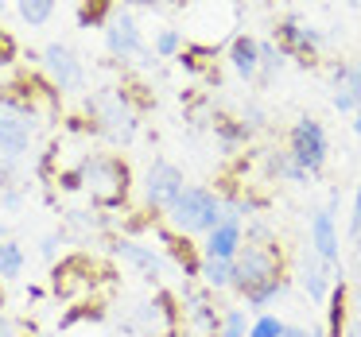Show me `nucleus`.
Returning <instances> with one entry per match:
<instances>
[{
	"label": "nucleus",
	"mask_w": 361,
	"mask_h": 337,
	"mask_svg": "<svg viewBox=\"0 0 361 337\" xmlns=\"http://www.w3.org/2000/svg\"><path fill=\"white\" fill-rule=\"evenodd\" d=\"M121 4H128V8H156L159 0H121Z\"/></svg>",
	"instance_id": "obj_40"
},
{
	"label": "nucleus",
	"mask_w": 361,
	"mask_h": 337,
	"mask_svg": "<svg viewBox=\"0 0 361 337\" xmlns=\"http://www.w3.org/2000/svg\"><path fill=\"white\" fill-rule=\"evenodd\" d=\"M63 190H78L94 210H121L133 194V167L113 151H86L74 171L59 174Z\"/></svg>",
	"instance_id": "obj_1"
},
{
	"label": "nucleus",
	"mask_w": 361,
	"mask_h": 337,
	"mask_svg": "<svg viewBox=\"0 0 361 337\" xmlns=\"http://www.w3.org/2000/svg\"><path fill=\"white\" fill-rule=\"evenodd\" d=\"M183 47H187V39H183V27H159L156 39H152L156 58H179Z\"/></svg>",
	"instance_id": "obj_26"
},
{
	"label": "nucleus",
	"mask_w": 361,
	"mask_h": 337,
	"mask_svg": "<svg viewBox=\"0 0 361 337\" xmlns=\"http://www.w3.org/2000/svg\"><path fill=\"white\" fill-rule=\"evenodd\" d=\"M245 248V225L233 217H226L221 225H214L202 236V256L206 260H237V252Z\"/></svg>",
	"instance_id": "obj_15"
},
{
	"label": "nucleus",
	"mask_w": 361,
	"mask_h": 337,
	"mask_svg": "<svg viewBox=\"0 0 361 337\" xmlns=\"http://www.w3.org/2000/svg\"><path fill=\"white\" fill-rule=\"evenodd\" d=\"M264 174L276 182H291V186H311V174L288 155V148H268L264 151Z\"/></svg>",
	"instance_id": "obj_18"
},
{
	"label": "nucleus",
	"mask_w": 361,
	"mask_h": 337,
	"mask_svg": "<svg viewBox=\"0 0 361 337\" xmlns=\"http://www.w3.org/2000/svg\"><path fill=\"white\" fill-rule=\"evenodd\" d=\"M63 244H66V233H43L39 236V260L43 264H59L63 260Z\"/></svg>",
	"instance_id": "obj_30"
},
{
	"label": "nucleus",
	"mask_w": 361,
	"mask_h": 337,
	"mask_svg": "<svg viewBox=\"0 0 361 337\" xmlns=\"http://www.w3.org/2000/svg\"><path fill=\"white\" fill-rule=\"evenodd\" d=\"M210 136H214V148H218V155H237V151L249 148L257 132H252V128L245 125L241 117H221V113H214Z\"/></svg>",
	"instance_id": "obj_17"
},
{
	"label": "nucleus",
	"mask_w": 361,
	"mask_h": 337,
	"mask_svg": "<svg viewBox=\"0 0 361 337\" xmlns=\"http://www.w3.org/2000/svg\"><path fill=\"white\" fill-rule=\"evenodd\" d=\"M350 128H353V136H357V140H361V109H357V113H353V120H350Z\"/></svg>",
	"instance_id": "obj_41"
},
{
	"label": "nucleus",
	"mask_w": 361,
	"mask_h": 337,
	"mask_svg": "<svg viewBox=\"0 0 361 337\" xmlns=\"http://www.w3.org/2000/svg\"><path fill=\"white\" fill-rule=\"evenodd\" d=\"M27 267V252L20 241H0V279H20Z\"/></svg>",
	"instance_id": "obj_23"
},
{
	"label": "nucleus",
	"mask_w": 361,
	"mask_h": 337,
	"mask_svg": "<svg viewBox=\"0 0 361 337\" xmlns=\"http://www.w3.org/2000/svg\"><path fill=\"white\" fill-rule=\"evenodd\" d=\"M39 337H63V333H39Z\"/></svg>",
	"instance_id": "obj_43"
},
{
	"label": "nucleus",
	"mask_w": 361,
	"mask_h": 337,
	"mask_svg": "<svg viewBox=\"0 0 361 337\" xmlns=\"http://www.w3.org/2000/svg\"><path fill=\"white\" fill-rule=\"evenodd\" d=\"M39 66H43V78L59 89V94H86L90 86V70L82 63L78 51H71L66 43H43L39 47Z\"/></svg>",
	"instance_id": "obj_9"
},
{
	"label": "nucleus",
	"mask_w": 361,
	"mask_h": 337,
	"mask_svg": "<svg viewBox=\"0 0 361 337\" xmlns=\"http://www.w3.org/2000/svg\"><path fill=\"white\" fill-rule=\"evenodd\" d=\"M350 310H353V318H361V275L350 279Z\"/></svg>",
	"instance_id": "obj_36"
},
{
	"label": "nucleus",
	"mask_w": 361,
	"mask_h": 337,
	"mask_svg": "<svg viewBox=\"0 0 361 337\" xmlns=\"http://www.w3.org/2000/svg\"><path fill=\"white\" fill-rule=\"evenodd\" d=\"M342 337H361V318H353V322H345V329H342Z\"/></svg>",
	"instance_id": "obj_39"
},
{
	"label": "nucleus",
	"mask_w": 361,
	"mask_h": 337,
	"mask_svg": "<svg viewBox=\"0 0 361 337\" xmlns=\"http://www.w3.org/2000/svg\"><path fill=\"white\" fill-rule=\"evenodd\" d=\"M55 8H59V0H16V16L27 27H47Z\"/></svg>",
	"instance_id": "obj_24"
},
{
	"label": "nucleus",
	"mask_w": 361,
	"mask_h": 337,
	"mask_svg": "<svg viewBox=\"0 0 361 337\" xmlns=\"http://www.w3.org/2000/svg\"><path fill=\"white\" fill-rule=\"evenodd\" d=\"M345 229H350V241L361 233V182L353 186V202H350V221H345Z\"/></svg>",
	"instance_id": "obj_33"
},
{
	"label": "nucleus",
	"mask_w": 361,
	"mask_h": 337,
	"mask_svg": "<svg viewBox=\"0 0 361 337\" xmlns=\"http://www.w3.org/2000/svg\"><path fill=\"white\" fill-rule=\"evenodd\" d=\"M198 283H202L210 295H221V291L233 287V260H206L198 264Z\"/></svg>",
	"instance_id": "obj_20"
},
{
	"label": "nucleus",
	"mask_w": 361,
	"mask_h": 337,
	"mask_svg": "<svg viewBox=\"0 0 361 337\" xmlns=\"http://www.w3.org/2000/svg\"><path fill=\"white\" fill-rule=\"evenodd\" d=\"M241 120L252 128V132H264V128H268V113L260 109L257 101H245V113H241Z\"/></svg>",
	"instance_id": "obj_32"
},
{
	"label": "nucleus",
	"mask_w": 361,
	"mask_h": 337,
	"mask_svg": "<svg viewBox=\"0 0 361 337\" xmlns=\"http://www.w3.org/2000/svg\"><path fill=\"white\" fill-rule=\"evenodd\" d=\"M276 275H283V252H280V244H252V241H245V248L237 252V260H233V295H249V291H257L260 283H268V279H276Z\"/></svg>",
	"instance_id": "obj_6"
},
{
	"label": "nucleus",
	"mask_w": 361,
	"mask_h": 337,
	"mask_svg": "<svg viewBox=\"0 0 361 337\" xmlns=\"http://www.w3.org/2000/svg\"><path fill=\"white\" fill-rule=\"evenodd\" d=\"M283 329H288V322H283L280 314H272V310L252 314L249 318V337H283Z\"/></svg>",
	"instance_id": "obj_29"
},
{
	"label": "nucleus",
	"mask_w": 361,
	"mask_h": 337,
	"mask_svg": "<svg viewBox=\"0 0 361 337\" xmlns=\"http://www.w3.org/2000/svg\"><path fill=\"white\" fill-rule=\"evenodd\" d=\"M288 155L303 167L311 179H319L330 163V136L322 128V120L314 117H295V125L288 128Z\"/></svg>",
	"instance_id": "obj_7"
},
{
	"label": "nucleus",
	"mask_w": 361,
	"mask_h": 337,
	"mask_svg": "<svg viewBox=\"0 0 361 337\" xmlns=\"http://www.w3.org/2000/svg\"><path fill=\"white\" fill-rule=\"evenodd\" d=\"M288 291H291V279H288V272H283V275H276V279L260 283L257 291H249L241 303H245V310H249V314H264V310H272L276 303H283Z\"/></svg>",
	"instance_id": "obj_19"
},
{
	"label": "nucleus",
	"mask_w": 361,
	"mask_h": 337,
	"mask_svg": "<svg viewBox=\"0 0 361 337\" xmlns=\"http://www.w3.org/2000/svg\"><path fill=\"white\" fill-rule=\"evenodd\" d=\"M283 66H288V55L276 47V39H260V74H257L260 86H272L283 74Z\"/></svg>",
	"instance_id": "obj_22"
},
{
	"label": "nucleus",
	"mask_w": 361,
	"mask_h": 337,
	"mask_svg": "<svg viewBox=\"0 0 361 337\" xmlns=\"http://www.w3.org/2000/svg\"><path fill=\"white\" fill-rule=\"evenodd\" d=\"M299 287H303L307 303L314 306H326L330 287H334V267L322 264L311 248H303V256H299Z\"/></svg>",
	"instance_id": "obj_14"
},
{
	"label": "nucleus",
	"mask_w": 361,
	"mask_h": 337,
	"mask_svg": "<svg viewBox=\"0 0 361 337\" xmlns=\"http://www.w3.org/2000/svg\"><path fill=\"white\" fill-rule=\"evenodd\" d=\"M43 117L47 113L35 109L32 101L16 97L12 89H0V159H20L24 163L39 144V132L47 125Z\"/></svg>",
	"instance_id": "obj_3"
},
{
	"label": "nucleus",
	"mask_w": 361,
	"mask_h": 337,
	"mask_svg": "<svg viewBox=\"0 0 361 337\" xmlns=\"http://www.w3.org/2000/svg\"><path fill=\"white\" fill-rule=\"evenodd\" d=\"M164 221H167V229H175L179 236H206L214 225L226 221L221 194L210 186H202V182H187V190L175 198V205L164 213Z\"/></svg>",
	"instance_id": "obj_4"
},
{
	"label": "nucleus",
	"mask_w": 361,
	"mask_h": 337,
	"mask_svg": "<svg viewBox=\"0 0 361 337\" xmlns=\"http://www.w3.org/2000/svg\"><path fill=\"white\" fill-rule=\"evenodd\" d=\"M288 337H330V333L322 322H314V326H291L288 322Z\"/></svg>",
	"instance_id": "obj_34"
},
{
	"label": "nucleus",
	"mask_w": 361,
	"mask_h": 337,
	"mask_svg": "<svg viewBox=\"0 0 361 337\" xmlns=\"http://www.w3.org/2000/svg\"><path fill=\"white\" fill-rule=\"evenodd\" d=\"M326 210H330V213L342 210V190H338V186H330V190H326Z\"/></svg>",
	"instance_id": "obj_38"
},
{
	"label": "nucleus",
	"mask_w": 361,
	"mask_h": 337,
	"mask_svg": "<svg viewBox=\"0 0 361 337\" xmlns=\"http://www.w3.org/2000/svg\"><path fill=\"white\" fill-rule=\"evenodd\" d=\"M330 82H334V89L350 94L353 101L361 105V58H345V63H334V66H330Z\"/></svg>",
	"instance_id": "obj_21"
},
{
	"label": "nucleus",
	"mask_w": 361,
	"mask_h": 337,
	"mask_svg": "<svg viewBox=\"0 0 361 337\" xmlns=\"http://www.w3.org/2000/svg\"><path fill=\"white\" fill-rule=\"evenodd\" d=\"M51 283H55V295L63 298H90L94 295V264L86 256H66L55 264Z\"/></svg>",
	"instance_id": "obj_13"
},
{
	"label": "nucleus",
	"mask_w": 361,
	"mask_h": 337,
	"mask_svg": "<svg viewBox=\"0 0 361 337\" xmlns=\"http://www.w3.org/2000/svg\"><path fill=\"white\" fill-rule=\"evenodd\" d=\"M121 0H82L78 8V24L82 27H105V20L113 16V8H117Z\"/></svg>",
	"instance_id": "obj_25"
},
{
	"label": "nucleus",
	"mask_w": 361,
	"mask_h": 337,
	"mask_svg": "<svg viewBox=\"0 0 361 337\" xmlns=\"http://www.w3.org/2000/svg\"><path fill=\"white\" fill-rule=\"evenodd\" d=\"M0 337H20V329H16V322L8 318V314L0 310Z\"/></svg>",
	"instance_id": "obj_37"
},
{
	"label": "nucleus",
	"mask_w": 361,
	"mask_h": 337,
	"mask_svg": "<svg viewBox=\"0 0 361 337\" xmlns=\"http://www.w3.org/2000/svg\"><path fill=\"white\" fill-rule=\"evenodd\" d=\"M350 272H353V279L361 275V233L350 241Z\"/></svg>",
	"instance_id": "obj_35"
},
{
	"label": "nucleus",
	"mask_w": 361,
	"mask_h": 337,
	"mask_svg": "<svg viewBox=\"0 0 361 337\" xmlns=\"http://www.w3.org/2000/svg\"><path fill=\"white\" fill-rule=\"evenodd\" d=\"M183 190H187V174H183V167L171 163V159H164V155L152 159L148 171H144V179H140L144 205H148L152 213H159V217H164Z\"/></svg>",
	"instance_id": "obj_10"
},
{
	"label": "nucleus",
	"mask_w": 361,
	"mask_h": 337,
	"mask_svg": "<svg viewBox=\"0 0 361 337\" xmlns=\"http://www.w3.org/2000/svg\"><path fill=\"white\" fill-rule=\"evenodd\" d=\"M226 63L241 82H257V74H260V39H252V35H245V32H233L229 35V47H226Z\"/></svg>",
	"instance_id": "obj_16"
},
{
	"label": "nucleus",
	"mask_w": 361,
	"mask_h": 337,
	"mask_svg": "<svg viewBox=\"0 0 361 337\" xmlns=\"http://www.w3.org/2000/svg\"><path fill=\"white\" fill-rule=\"evenodd\" d=\"M105 51H109L117 63H136L140 70H156V51L144 43V27L140 20H136V12L128 8V4H117L113 8V16L105 20Z\"/></svg>",
	"instance_id": "obj_5"
},
{
	"label": "nucleus",
	"mask_w": 361,
	"mask_h": 337,
	"mask_svg": "<svg viewBox=\"0 0 361 337\" xmlns=\"http://www.w3.org/2000/svg\"><path fill=\"white\" fill-rule=\"evenodd\" d=\"M66 225L78 233H102V229H109V217L97 210H66Z\"/></svg>",
	"instance_id": "obj_28"
},
{
	"label": "nucleus",
	"mask_w": 361,
	"mask_h": 337,
	"mask_svg": "<svg viewBox=\"0 0 361 337\" xmlns=\"http://www.w3.org/2000/svg\"><path fill=\"white\" fill-rule=\"evenodd\" d=\"M283 337H288V329H283Z\"/></svg>",
	"instance_id": "obj_44"
},
{
	"label": "nucleus",
	"mask_w": 361,
	"mask_h": 337,
	"mask_svg": "<svg viewBox=\"0 0 361 337\" xmlns=\"http://www.w3.org/2000/svg\"><path fill=\"white\" fill-rule=\"evenodd\" d=\"M113 256H117L121 264H128L133 272H140L148 283H159V279H167V275H175L164 252L152 248V244L133 241V236H117V241H113Z\"/></svg>",
	"instance_id": "obj_12"
},
{
	"label": "nucleus",
	"mask_w": 361,
	"mask_h": 337,
	"mask_svg": "<svg viewBox=\"0 0 361 337\" xmlns=\"http://www.w3.org/2000/svg\"><path fill=\"white\" fill-rule=\"evenodd\" d=\"M345 8H361V0H342Z\"/></svg>",
	"instance_id": "obj_42"
},
{
	"label": "nucleus",
	"mask_w": 361,
	"mask_h": 337,
	"mask_svg": "<svg viewBox=\"0 0 361 337\" xmlns=\"http://www.w3.org/2000/svg\"><path fill=\"white\" fill-rule=\"evenodd\" d=\"M334 39H342V32H322V27L307 24V20H299V16H283L280 24H276V47L299 66H311L314 58H319V51Z\"/></svg>",
	"instance_id": "obj_8"
},
{
	"label": "nucleus",
	"mask_w": 361,
	"mask_h": 337,
	"mask_svg": "<svg viewBox=\"0 0 361 337\" xmlns=\"http://www.w3.org/2000/svg\"><path fill=\"white\" fill-rule=\"evenodd\" d=\"M307 248H311L322 264H330V267L342 264V233H338V213H330L326 205L311 210V217H307Z\"/></svg>",
	"instance_id": "obj_11"
},
{
	"label": "nucleus",
	"mask_w": 361,
	"mask_h": 337,
	"mask_svg": "<svg viewBox=\"0 0 361 337\" xmlns=\"http://www.w3.org/2000/svg\"><path fill=\"white\" fill-rule=\"evenodd\" d=\"M27 190H32L27 182L0 190V210H4V213H20V210H24V202H27Z\"/></svg>",
	"instance_id": "obj_31"
},
{
	"label": "nucleus",
	"mask_w": 361,
	"mask_h": 337,
	"mask_svg": "<svg viewBox=\"0 0 361 337\" xmlns=\"http://www.w3.org/2000/svg\"><path fill=\"white\" fill-rule=\"evenodd\" d=\"M249 318L252 314L245 310V306H226V310H221L218 337H249Z\"/></svg>",
	"instance_id": "obj_27"
},
{
	"label": "nucleus",
	"mask_w": 361,
	"mask_h": 337,
	"mask_svg": "<svg viewBox=\"0 0 361 337\" xmlns=\"http://www.w3.org/2000/svg\"><path fill=\"white\" fill-rule=\"evenodd\" d=\"M82 113H86L90 132L102 136L113 148H133L136 136H140V109H136L133 94L121 86H105V89L86 94Z\"/></svg>",
	"instance_id": "obj_2"
}]
</instances>
